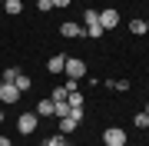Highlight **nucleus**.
<instances>
[{
	"label": "nucleus",
	"instance_id": "39448f33",
	"mask_svg": "<svg viewBox=\"0 0 149 146\" xmlns=\"http://www.w3.org/2000/svg\"><path fill=\"white\" fill-rule=\"evenodd\" d=\"M60 33L70 40V37H86V30H83V23H76V20H66V23H60Z\"/></svg>",
	"mask_w": 149,
	"mask_h": 146
},
{
	"label": "nucleus",
	"instance_id": "aec40b11",
	"mask_svg": "<svg viewBox=\"0 0 149 146\" xmlns=\"http://www.w3.org/2000/svg\"><path fill=\"white\" fill-rule=\"evenodd\" d=\"M37 10H43V13L53 10V0H37Z\"/></svg>",
	"mask_w": 149,
	"mask_h": 146
},
{
	"label": "nucleus",
	"instance_id": "393cba45",
	"mask_svg": "<svg viewBox=\"0 0 149 146\" xmlns=\"http://www.w3.org/2000/svg\"><path fill=\"white\" fill-rule=\"evenodd\" d=\"M143 113H146V116H149V103H146V110H143Z\"/></svg>",
	"mask_w": 149,
	"mask_h": 146
},
{
	"label": "nucleus",
	"instance_id": "2eb2a0df",
	"mask_svg": "<svg viewBox=\"0 0 149 146\" xmlns=\"http://www.w3.org/2000/svg\"><path fill=\"white\" fill-rule=\"evenodd\" d=\"M20 73H23V70H17V66H10V70H3V73H0V80H3V83H13V80H17Z\"/></svg>",
	"mask_w": 149,
	"mask_h": 146
},
{
	"label": "nucleus",
	"instance_id": "7ed1b4c3",
	"mask_svg": "<svg viewBox=\"0 0 149 146\" xmlns=\"http://www.w3.org/2000/svg\"><path fill=\"white\" fill-rule=\"evenodd\" d=\"M37 126H40V116L37 113H20V119H17V130H20L23 136L37 133Z\"/></svg>",
	"mask_w": 149,
	"mask_h": 146
},
{
	"label": "nucleus",
	"instance_id": "f257e3e1",
	"mask_svg": "<svg viewBox=\"0 0 149 146\" xmlns=\"http://www.w3.org/2000/svg\"><path fill=\"white\" fill-rule=\"evenodd\" d=\"M103 146H126V130L123 126H106L103 130Z\"/></svg>",
	"mask_w": 149,
	"mask_h": 146
},
{
	"label": "nucleus",
	"instance_id": "6e6552de",
	"mask_svg": "<svg viewBox=\"0 0 149 146\" xmlns=\"http://www.w3.org/2000/svg\"><path fill=\"white\" fill-rule=\"evenodd\" d=\"M76 126H80V119H73V116H63V119H60V133H63V136H70Z\"/></svg>",
	"mask_w": 149,
	"mask_h": 146
},
{
	"label": "nucleus",
	"instance_id": "f03ea898",
	"mask_svg": "<svg viewBox=\"0 0 149 146\" xmlns=\"http://www.w3.org/2000/svg\"><path fill=\"white\" fill-rule=\"evenodd\" d=\"M63 73L70 76V80H83L86 76V63L80 57H66V66H63Z\"/></svg>",
	"mask_w": 149,
	"mask_h": 146
},
{
	"label": "nucleus",
	"instance_id": "20e7f679",
	"mask_svg": "<svg viewBox=\"0 0 149 146\" xmlns=\"http://www.w3.org/2000/svg\"><path fill=\"white\" fill-rule=\"evenodd\" d=\"M100 27H103V30H113V27H119V10H113V7L100 10Z\"/></svg>",
	"mask_w": 149,
	"mask_h": 146
},
{
	"label": "nucleus",
	"instance_id": "f8f14e48",
	"mask_svg": "<svg viewBox=\"0 0 149 146\" xmlns=\"http://www.w3.org/2000/svg\"><path fill=\"white\" fill-rule=\"evenodd\" d=\"M13 87H17V90H20V93H27V90L33 87V80H30V76H27V73H20V76H17V80H13Z\"/></svg>",
	"mask_w": 149,
	"mask_h": 146
},
{
	"label": "nucleus",
	"instance_id": "ddd939ff",
	"mask_svg": "<svg viewBox=\"0 0 149 146\" xmlns=\"http://www.w3.org/2000/svg\"><path fill=\"white\" fill-rule=\"evenodd\" d=\"M129 30H133V37H143V33H149V30H146V20H129Z\"/></svg>",
	"mask_w": 149,
	"mask_h": 146
},
{
	"label": "nucleus",
	"instance_id": "5701e85b",
	"mask_svg": "<svg viewBox=\"0 0 149 146\" xmlns=\"http://www.w3.org/2000/svg\"><path fill=\"white\" fill-rule=\"evenodd\" d=\"M73 3V0H53V7H60V10H63V7H70Z\"/></svg>",
	"mask_w": 149,
	"mask_h": 146
},
{
	"label": "nucleus",
	"instance_id": "b1692460",
	"mask_svg": "<svg viewBox=\"0 0 149 146\" xmlns=\"http://www.w3.org/2000/svg\"><path fill=\"white\" fill-rule=\"evenodd\" d=\"M0 146H13V143H10V136H3V133H0Z\"/></svg>",
	"mask_w": 149,
	"mask_h": 146
},
{
	"label": "nucleus",
	"instance_id": "0eeeda50",
	"mask_svg": "<svg viewBox=\"0 0 149 146\" xmlns=\"http://www.w3.org/2000/svg\"><path fill=\"white\" fill-rule=\"evenodd\" d=\"M63 66H66V53H53L47 60V70L50 73H63Z\"/></svg>",
	"mask_w": 149,
	"mask_h": 146
},
{
	"label": "nucleus",
	"instance_id": "dca6fc26",
	"mask_svg": "<svg viewBox=\"0 0 149 146\" xmlns=\"http://www.w3.org/2000/svg\"><path fill=\"white\" fill-rule=\"evenodd\" d=\"M66 103H70V106H83V96H80V90L66 93Z\"/></svg>",
	"mask_w": 149,
	"mask_h": 146
},
{
	"label": "nucleus",
	"instance_id": "a878e982",
	"mask_svg": "<svg viewBox=\"0 0 149 146\" xmlns=\"http://www.w3.org/2000/svg\"><path fill=\"white\" fill-rule=\"evenodd\" d=\"M0 123H3V110H0Z\"/></svg>",
	"mask_w": 149,
	"mask_h": 146
},
{
	"label": "nucleus",
	"instance_id": "9b49d317",
	"mask_svg": "<svg viewBox=\"0 0 149 146\" xmlns=\"http://www.w3.org/2000/svg\"><path fill=\"white\" fill-rule=\"evenodd\" d=\"M83 30H86V37H93V40H100V37H103V33H106V30H103V27H100V20H96V23H86V27H83Z\"/></svg>",
	"mask_w": 149,
	"mask_h": 146
},
{
	"label": "nucleus",
	"instance_id": "f3484780",
	"mask_svg": "<svg viewBox=\"0 0 149 146\" xmlns=\"http://www.w3.org/2000/svg\"><path fill=\"white\" fill-rule=\"evenodd\" d=\"M96 20H100V10H83V27L86 23H96Z\"/></svg>",
	"mask_w": 149,
	"mask_h": 146
},
{
	"label": "nucleus",
	"instance_id": "a211bd4d",
	"mask_svg": "<svg viewBox=\"0 0 149 146\" xmlns=\"http://www.w3.org/2000/svg\"><path fill=\"white\" fill-rule=\"evenodd\" d=\"M113 90H119V93H126V90H129V80H113Z\"/></svg>",
	"mask_w": 149,
	"mask_h": 146
},
{
	"label": "nucleus",
	"instance_id": "423d86ee",
	"mask_svg": "<svg viewBox=\"0 0 149 146\" xmlns=\"http://www.w3.org/2000/svg\"><path fill=\"white\" fill-rule=\"evenodd\" d=\"M20 96H23V93L17 90L13 83H3V87H0V100H3V103H17Z\"/></svg>",
	"mask_w": 149,
	"mask_h": 146
},
{
	"label": "nucleus",
	"instance_id": "4468645a",
	"mask_svg": "<svg viewBox=\"0 0 149 146\" xmlns=\"http://www.w3.org/2000/svg\"><path fill=\"white\" fill-rule=\"evenodd\" d=\"M3 10L10 13V17H17V13L23 10V3H20V0H7V3H3Z\"/></svg>",
	"mask_w": 149,
	"mask_h": 146
},
{
	"label": "nucleus",
	"instance_id": "1a4fd4ad",
	"mask_svg": "<svg viewBox=\"0 0 149 146\" xmlns=\"http://www.w3.org/2000/svg\"><path fill=\"white\" fill-rule=\"evenodd\" d=\"M33 113H37V116H53V100H40Z\"/></svg>",
	"mask_w": 149,
	"mask_h": 146
},
{
	"label": "nucleus",
	"instance_id": "4be33fe9",
	"mask_svg": "<svg viewBox=\"0 0 149 146\" xmlns=\"http://www.w3.org/2000/svg\"><path fill=\"white\" fill-rule=\"evenodd\" d=\"M63 87H66V93H73V90H80V80H66Z\"/></svg>",
	"mask_w": 149,
	"mask_h": 146
},
{
	"label": "nucleus",
	"instance_id": "9d476101",
	"mask_svg": "<svg viewBox=\"0 0 149 146\" xmlns=\"http://www.w3.org/2000/svg\"><path fill=\"white\" fill-rule=\"evenodd\" d=\"M66 143H70V140H66L63 133H53V136H47V140H43L40 146H66Z\"/></svg>",
	"mask_w": 149,
	"mask_h": 146
},
{
	"label": "nucleus",
	"instance_id": "412c9836",
	"mask_svg": "<svg viewBox=\"0 0 149 146\" xmlns=\"http://www.w3.org/2000/svg\"><path fill=\"white\" fill-rule=\"evenodd\" d=\"M50 100H66V87H56V90H53V96H50Z\"/></svg>",
	"mask_w": 149,
	"mask_h": 146
},
{
	"label": "nucleus",
	"instance_id": "6ab92c4d",
	"mask_svg": "<svg viewBox=\"0 0 149 146\" xmlns=\"http://www.w3.org/2000/svg\"><path fill=\"white\" fill-rule=\"evenodd\" d=\"M133 123H136V126H139V130H146V126H149V116H146V113H139V116H136V119H133Z\"/></svg>",
	"mask_w": 149,
	"mask_h": 146
}]
</instances>
